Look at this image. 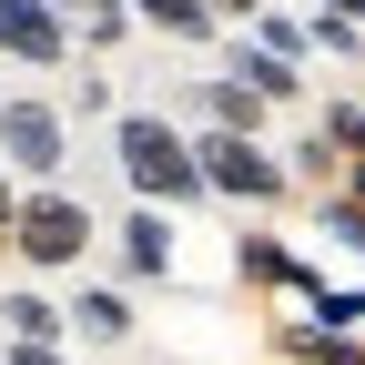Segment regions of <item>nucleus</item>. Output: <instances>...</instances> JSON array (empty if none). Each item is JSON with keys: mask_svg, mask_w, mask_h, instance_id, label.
<instances>
[{"mask_svg": "<svg viewBox=\"0 0 365 365\" xmlns=\"http://www.w3.org/2000/svg\"><path fill=\"white\" fill-rule=\"evenodd\" d=\"M314 132H325V143L355 163V153H365V102H325V112H314Z\"/></svg>", "mask_w": 365, "mask_h": 365, "instance_id": "nucleus-17", "label": "nucleus"}, {"mask_svg": "<svg viewBox=\"0 0 365 365\" xmlns=\"http://www.w3.org/2000/svg\"><path fill=\"white\" fill-rule=\"evenodd\" d=\"M71 325H81L91 345H132V294H122V284H91V294L71 304Z\"/></svg>", "mask_w": 365, "mask_h": 365, "instance_id": "nucleus-12", "label": "nucleus"}, {"mask_svg": "<svg viewBox=\"0 0 365 365\" xmlns=\"http://www.w3.org/2000/svg\"><path fill=\"white\" fill-rule=\"evenodd\" d=\"M112 244H122V274H132V284H163V274H173V213L163 203H132L112 223Z\"/></svg>", "mask_w": 365, "mask_h": 365, "instance_id": "nucleus-6", "label": "nucleus"}, {"mask_svg": "<svg viewBox=\"0 0 365 365\" xmlns=\"http://www.w3.org/2000/svg\"><path fill=\"white\" fill-rule=\"evenodd\" d=\"M11 365H71L61 335H11Z\"/></svg>", "mask_w": 365, "mask_h": 365, "instance_id": "nucleus-18", "label": "nucleus"}, {"mask_svg": "<svg viewBox=\"0 0 365 365\" xmlns=\"http://www.w3.org/2000/svg\"><path fill=\"white\" fill-rule=\"evenodd\" d=\"M193 163H203V193H223V203H284L294 193V173H284V153L264 143V132H193Z\"/></svg>", "mask_w": 365, "mask_h": 365, "instance_id": "nucleus-2", "label": "nucleus"}, {"mask_svg": "<svg viewBox=\"0 0 365 365\" xmlns=\"http://www.w3.org/2000/svg\"><path fill=\"white\" fill-rule=\"evenodd\" d=\"M213 11H223V21H254V11H264V0H213Z\"/></svg>", "mask_w": 365, "mask_h": 365, "instance_id": "nucleus-21", "label": "nucleus"}, {"mask_svg": "<svg viewBox=\"0 0 365 365\" xmlns=\"http://www.w3.org/2000/svg\"><path fill=\"white\" fill-rule=\"evenodd\" d=\"M132 21H143V31H163V41H223V31H234L213 0H132Z\"/></svg>", "mask_w": 365, "mask_h": 365, "instance_id": "nucleus-9", "label": "nucleus"}, {"mask_svg": "<svg viewBox=\"0 0 365 365\" xmlns=\"http://www.w3.org/2000/svg\"><path fill=\"white\" fill-rule=\"evenodd\" d=\"M61 21H71L81 51H122L132 41V0H61Z\"/></svg>", "mask_w": 365, "mask_h": 365, "instance_id": "nucleus-11", "label": "nucleus"}, {"mask_svg": "<svg viewBox=\"0 0 365 365\" xmlns=\"http://www.w3.org/2000/svg\"><path fill=\"white\" fill-rule=\"evenodd\" d=\"M11 213H21V173L0 163V234H11Z\"/></svg>", "mask_w": 365, "mask_h": 365, "instance_id": "nucleus-19", "label": "nucleus"}, {"mask_svg": "<svg viewBox=\"0 0 365 365\" xmlns=\"http://www.w3.org/2000/svg\"><path fill=\"white\" fill-rule=\"evenodd\" d=\"M294 182H325V193H335V182H345V153L325 143V132H304V143H294V163H284Z\"/></svg>", "mask_w": 365, "mask_h": 365, "instance_id": "nucleus-16", "label": "nucleus"}, {"mask_svg": "<svg viewBox=\"0 0 365 365\" xmlns=\"http://www.w3.org/2000/svg\"><path fill=\"white\" fill-rule=\"evenodd\" d=\"M284 355H304V365H365V335H355V325H314V314H294V325H284Z\"/></svg>", "mask_w": 365, "mask_h": 365, "instance_id": "nucleus-10", "label": "nucleus"}, {"mask_svg": "<svg viewBox=\"0 0 365 365\" xmlns=\"http://www.w3.org/2000/svg\"><path fill=\"white\" fill-rule=\"evenodd\" d=\"M91 203L81 193H61V182H21V213H11V244H21V264H41V274H61V264H81L91 254Z\"/></svg>", "mask_w": 365, "mask_h": 365, "instance_id": "nucleus-3", "label": "nucleus"}, {"mask_svg": "<svg viewBox=\"0 0 365 365\" xmlns=\"http://www.w3.org/2000/svg\"><path fill=\"white\" fill-rule=\"evenodd\" d=\"M304 11H345V21H365V0H304Z\"/></svg>", "mask_w": 365, "mask_h": 365, "instance_id": "nucleus-20", "label": "nucleus"}, {"mask_svg": "<svg viewBox=\"0 0 365 365\" xmlns=\"http://www.w3.org/2000/svg\"><path fill=\"white\" fill-rule=\"evenodd\" d=\"M81 51L71 21H61V0H0V61H21V71H61Z\"/></svg>", "mask_w": 365, "mask_h": 365, "instance_id": "nucleus-5", "label": "nucleus"}, {"mask_svg": "<svg viewBox=\"0 0 365 365\" xmlns=\"http://www.w3.org/2000/svg\"><path fill=\"white\" fill-rule=\"evenodd\" d=\"M193 122H213V132H264L274 102H264L254 81H234V71H203V81H193Z\"/></svg>", "mask_w": 365, "mask_h": 365, "instance_id": "nucleus-7", "label": "nucleus"}, {"mask_svg": "<svg viewBox=\"0 0 365 365\" xmlns=\"http://www.w3.org/2000/svg\"><path fill=\"white\" fill-rule=\"evenodd\" d=\"M112 163L143 203H203V163H193V132L163 122V112H112Z\"/></svg>", "mask_w": 365, "mask_h": 365, "instance_id": "nucleus-1", "label": "nucleus"}, {"mask_svg": "<svg viewBox=\"0 0 365 365\" xmlns=\"http://www.w3.org/2000/svg\"><path fill=\"white\" fill-rule=\"evenodd\" d=\"M244 31L264 41V51H284V61H304V51H314V41H304V11H254Z\"/></svg>", "mask_w": 365, "mask_h": 365, "instance_id": "nucleus-15", "label": "nucleus"}, {"mask_svg": "<svg viewBox=\"0 0 365 365\" xmlns=\"http://www.w3.org/2000/svg\"><path fill=\"white\" fill-rule=\"evenodd\" d=\"M223 71H234V81H254V91H264L274 112H284V102H304V61H284V51H264L254 31H244V41H223Z\"/></svg>", "mask_w": 365, "mask_h": 365, "instance_id": "nucleus-8", "label": "nucleus"}, {"mask_svg": "<svg viewBox=\"0 0 365 365\" xmlns=\"http://www.w3.org/2000/svg\"><path fill=\"white\" fill-rule=\"evenodd\" d=\"M0 325H11V335H61V325H71V314H61L51 294H31V284H21L11 304H0Z\"/></svg>", "mask_w": 365, "mask_h": 365, "instance_id": "nucleus-14", "label": "nucleus"}, {"mask_svg": "<svg viewBox=\"0 0 365 365\" xmlns=\"http://www.w3.org/2000/svg\"><path fill=\"white\" fill-rule=\"evenodd\" d=\"M71 153V112L51 102V91H0V163H11L21 182H51Z\"/></svg>", "mask_w": 365, "mask_h": 365, "instance_id": "nucleus-4", "label": "nucleus"}, {"mask_svg": "<svg viewBox=\"0 0 365 365\" xmlns=\"http://www.w3.org/2000/svg\"><path fill=\"white\" fill-rule=\"evenodd\" d=\"M304 41H314V51H325V61L365 71V21H345V11H314V21H304Z\"/></svg>", "mask_w": 365, "mask_h": 365, "instance_id": "nucleus-13", "label": "nucleus"}]
</instances>
